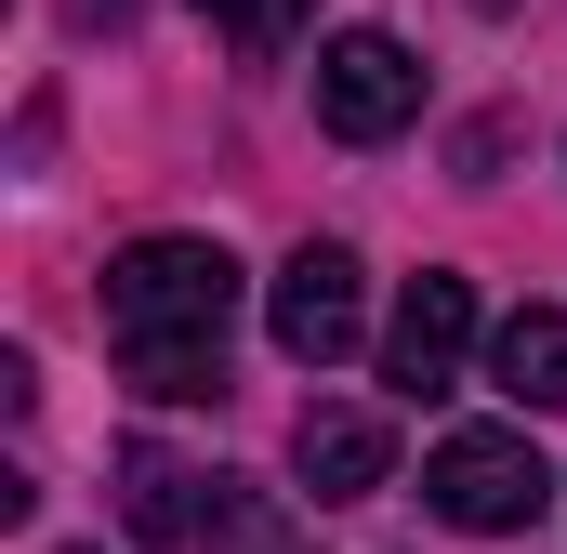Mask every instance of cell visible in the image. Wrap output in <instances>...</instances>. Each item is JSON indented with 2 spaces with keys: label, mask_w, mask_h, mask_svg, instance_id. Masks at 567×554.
Returning <instances> with one entry per match:
<instances>
[{
  "label": "cell",
  "mask_w": 567,
  "mask_h": 554,
  "mask_svg": "<svg viewBox=\"0 0 567 554\" xmlns=\"http://www.w3.org/2000/svg\"><path fill=\"white\" fill-rule=\"evenodd\" d=\"M225 330H238V265L212 238H133L106 265V343L158 410L225 397Z\"/></svg>",
  "instance_id": "6da1fadb"
},
{
  "label": "cell",
  "mask_w": 567,
  "mask_h": 554,
  "mask_svg": "<svg viewBox=\"0 0 567 554\" xmlns=\"http://www.w3.org/2000/svg\"><path fill=\"white\" fill-rule=\"evenodd\" d=\"M567 475L528 449V435H502V422H462V435H435V462H423V502L449 515V529H475V542H515L542 502H555Z\"/></svg>",
  "instance_id": "7a4b0ae2"
},
{
  "label": "cell",
  "mask_w": 567,
  "mask_h": 554,
  "mask_svg": "<svg viewBox=\"0 0 567 554\" xmlns=\"http://www.w3.org/2000/svg\"><path fill=\"white\" fill-rule=\"evenodd\" d=\"M410 120H423L410 40H396V27H343V40L317 53V133L330 145H396Z\"/></svg>",
  "instance_id": "3957f363"
},
{
  "label": "cell",
  "mask_w": 567,
  "mask_h": 554,
  "mask_svg": "<svg viewBox=\"0 0 567 554\" xmlns=\"http://www.w3.org/2000/svg\"><path fill=\"white\" fill-rule=\"evenodd\" d=\"M265 330H278L290 370L357 357V330H370V277H357V252H343V238H303V252L278 265V290H265Z\"/></svg>",
  "instance_id": "277c9868"
},
{
  "label": "cell",
  "mask_w": 567,
  "mask_h": 554,
  "mask_svg": "<svg viewBox=\"0 0 567 554\" xmlns=\"http://www.w3.org/2000/svg\"><path fill=\"white\" fill-rule=\"evenodd\" d=\"M462 357H475V277L423 265L396 290V330H383V383L396 397H449L462 383Z\"/></svg>",
  "instance_id": "5b68a950"
},
{
  "label": "cell",
  "mask_w": 567,
  "mask_h": 554,
  "mask_svg": "<svg viewBox=\"0 0 567 554\" xmlns=\"http://www.w3.org/2000/svg\"><path fill=\"white\" fill-rule=\"evenodd\" d=\"M290 475H303L317 502H370V489L396 475V435H383V410H330V397H317V410L290 422Z\"/></svg>",
  "instance_id": "8992f818"
},
{
  "label": "cell",
  "mask_w": 567,
  "mask_h": 554,
  "mask_svg": "<svg viewBox=\"0 0 567 554\" xmlns=\"http://www.w3.org/2000/svg\"><path fill=\"white\" fill-rule=\"evenodd\" d=\"M488 383H502L515 410H567V317L555 304H515V317L488 330Z\"/></svg>",
  "instance_id": "52a82bcc"
},
{
  "label": "cell",
  "mask_w": 567,
  "mask_h": 554,
  "mask_svg": "<svg viewBox=\"0 0 567 554\" xmlns=\"http://www.w3.org/2000/svg\"><path fill=\"white\" fill-rule=\"evenodd\" d=\"M198 13H212V27H225L251 66H265V53H290V40L317 27V0H198Z\"/></svg>",
  "instance_id": "ba28073f"
},
{
  "label": "cell",
  "mask_w": 567,
  "mask_h": 554,
  "mask_svg": "<svg viewBox=\"0 0 567 554\" xmlns=\"http://www.w3.org/2000/svg\"><path fill=\"white\" fill-rule=\"evenodd\" d=\"M66 27H133V0H66Z\"/></svg>",
  "instance_id": "9c48e42d"
},
{
  "label": "cell",
  "mask_w": 567,
  "mask_h": 554,
  "mask_svg": "<svg viewBox=\"0 0 567 554\" xmlns=\"http://www.w3.org/2000/svg\"><path fill=\"white\" fill-rule=\"evenodd\" d=\"M475 13H515V0H475Z\"/></svg>",
  "instance_id": "30bf717a"
}]
</instances>
